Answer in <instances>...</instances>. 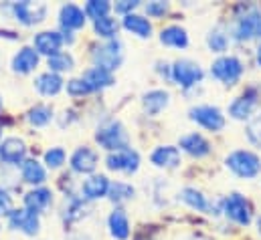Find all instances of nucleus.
Instances as JSON below:
<instances>
[{
  "label": "nucleus",
  "mask_w": 261,
  "mask_h": 240,
  "mask_svg": "<svg viewBox=\"0 0 261 240\" xmlns=\"http://www.w3.org/2000/svg\"><path fill=\"white\" fill-rule=\"evenodd\" d=\"M225 166L239 178H255L261 174L259 156H255L253 152H245V149H237L229 154L225 160Z\"/></svg>",
  "instance_id": "f257e3e1"
},
{
  "label": "nucleus",
  "mask_w": 261,
  "mask_h": 240,
  "mask_svg": "<svg viewBox=\"0 0 261 240\" xmlns=\"http://www.w3.org/2000/svg\"><path fill=\"white\" fill-rule=\"evenodd\" d=\"M95 139L106 149L120 152V149H126L128 147V135H126V131H124V127H122L120 121H110V123L101 125L97 129V133H95Z\"/></svg>",
  "instance_id": "f03ea898"
},
{
  "label": "nucleus",
  "mask_w": 261,
  "mask_h": 240,
  "mask_svg": "<svg viewBox=\"0 0 261 240\" xmlns=\"http://www.w3.org/2000/svg\"><path fill=\"white\" fill-rule=\"evenodd\" d=\"M235 37L239 41H253L261 39V10L251 6L241 14L235 22Z\"/></svg>",
  "instance_id": "7ed1b4c3"
},
{
  "label": "nucleus",
  "mask_w": 261,
  "mask_h": 240,
  "mask_svg": "<svg viewBox=\"0 0 261 240\" xmlns=\"http://www.w3.org/2000/svg\"><path fill=\"white\" fill-rule=\"evenodd\" d=\"M211 73L223 85H235L243 75V63L237 57H221L213 63Z\"/></svg>",
  "instance_id": "20e7f679"
},
{
  "label": "nucleus",
  "mask_w": 261,
  "mask_h": 240,
  "mask_svg": "<svg viewBox=\"0 0 261 240\" xmlns=\"http://www.w3.org/2000/svg\"><path fill=\"white\" fill-rule=\"evenodd\" d=\"M93 61H95V67H101L106 71L118 69L122 65V61H124L122 43L120 41H110V43L97 47L95 53H93Z\"/></svg>",
  "instance_id": "39448f33"
},
{
  "label": "nucleus",
  "mask_w": 261,
  "mask_h": 240,
  "mask_svg": "<svg viewBox=\"0 0 261 240\" xmlns=\"http://www.w3.org/2000/svg\"><path fill=\"white\" fill-rule=\"evenodd\" d=\"M191 119L196 121L200 127L208 131H221L225 127V115L221 113L219 107L213 105H198L191 109Z\"/></svg>",
  "instance_id": "423d86ee"
},
{
  "label": "nucleus",
  "mask_w": 261,
  "mask_h": 240,
  "mask_svg": "<svg viewBox=\"0 0 261 240\" xmlns=\"http://www.w3.org/2000/svg\"><path fill=\"white\" fill-rule=\"evenodd\" d=\"M172 79L180 87H193L202 81V69L189 59H180L172 65Z\"/></svg>",
  "instance_id": "0eeeda50"
},
{
  "label": "nucleus",
  "mask_w": 261,
  "mask_h": 240,
  "mask_svg": "<svg viewBox=\"0 0 261 240\" xmlns=\"http://www.w3.org/2000/svg\"><path fill=\"white\" fill-rule=\"evenodd\" d=\"M12 14L20 24H39L47 16V6L41 2H16L12 4Z\"/></svg>",
  "instance_id": "6e6552de"
},
{
  "label": "nucleus",
  "mask_w": 261,
  "mask_h": 240,
  "mask_svg": "<svg viewBox=\"0 0 261 240\" xmlns=\"http://www.w3.org/2000/svg\"><path fill=\"white\" fill-rule=\"evenodd\" d=\"M223 212L227 218H231L237 224H249L251 222V208L249 202L241 194H229L223 204Z\"/></svg>",
  "instance_id": "1a4fd4ad"
},
{
  "label": "nucleus",
  "mask_w": 261,
  "mask_h": 240,
  "mask_svg": "<svg viewBox=\"0 0 261 240\" xmlns=\"http://www.w3.org/2000/svg\"><path fill=\"white\" fill-rule=\"evenodd\" d=\"M8 222L14 230H20L24 232L27 236H35L39 234V228H41V222H39V216L35 212H31L29 208H18V210H12L8 214Z\"/></svg>",
  "instance_id": "9d476101"
},
{
  "label": "nucleus",
  "mask_w": 261,
  "mask_h": 240,
  "mask_svg": "<svg viewBox=\"0 0 261 240\" xmlns=\"http://www.w3.org/2000/svg\"><path fill=\"white\" fill-rule=\"evenodd\" d=\"M140 166V156L132 147L120 149L108 158V168L114 172H124V174H134Z\"/></svg>",
  "instance_id": "9b49d317"
},
{
  "label": "nucleus",
  "mask_w": 261,
  "mask_h": 240,
  "mask_svg": "<svg viewBox=\"0 0 261 240\" xmlns=\"http://www.w3.org/2000/svg\"><path fill=\"white\" fill-rule=\"evenodd\" d=\"M255 107H257V91L255 89H249V91H245L241 97H237L229 105V115L233 119L245 121L253 115Z\"/></svg>",
  "instance_id": "f8f14e48"
},
{
  "label": "nucleus",
  "mask_w": 261,
  "mask_h": 240,
  "mask_svg": "<svg viewBox=\"0 0 261 240\" xmlns=\"http://www.w3.org/2000/svg\"><path fill=\"white\" fill-rule=\"evenodd\" d=\"M27 156V145L18 137H6L0 143V160L4 164H18Z\"/></svg>",
  "instance_id": "ddd939ff"
},
{
  "label": "nucleus",
  "mask_w": 261,
  "mask_h": 240,
  "mask_svg": "<svg viewBox=\"0 0 261 240\" xmlns=\"http://www.w3.org/2000/svg\"><path fill=\"white\" fill-rule=\"evenodd\" d=\"M71 168L77 174H91L97 168V154L89 147H79L71 156Z\"/></svg>",
  "instance_id": "4468645a"
},
{
  "label": "nucleus",
  "mask_w": 261,
  "mask_h": 240,
  "mask_svg": "<svg viewBox=\"0 0 261 240\" xmlns=\"http://www.w3.org/2000/svg\"><path fill=\"white\" fill-rule=\"evenodd\" d=\"M150 160L158 168H176L180 164V152L174 145H160L152 152Z\"/></svg>",
  "instance_id": "2eb2a0df"
},
{
  "label": "nucleus",
  "mask_w": 261,
  "mask_h": 240,
  "mask_svg": "<svg viewBox=\"0 0 261 240\" xmlns=\"http://www.w3.org/2000/svg\"><path fill=\"white\" fill-rule=\"evenodd\" d=\"M63 43V37L59 33H51V31H45V33H39L35 37V49L37 53H43V55H57L59 53V47Z\"/></svg>",
  "instance_id": "dca6fc26"
},
{
  "label": "nucleus",
  "mask_w": 261,
  "mask_h": 240,
  "mask_svg": "<svg viewBox=\"0 0 261 240\" xmlns=\"http://www.w3.org/2000/svg\"><path fill=\"white\" fill-rule=\"evenodd\" d=\"M81 79L87 83V87H89L91 91L106 89V87H110V85L114 83L112 71H106V69H101V67H91V69H87Z\"/></svg>",
  "instance_id": "f3484780"
},
{
  "label": "nucleus",
  "mask_w": 261,
  "mask_h": 240,
  "mask_svg": "<svg viewBox=\"0 0 261 240\" xmlns=\"http://www.w3.org/2000/svg\"><path fill=\"white\" fill-rule=\"evenodd\" d=\"M37 65H39V53L33 51V49H29V47L20 49L12 57V71L14 73H20V75H27V73L35 71Z\"/></svg>",
  "instance_id": "a211bd4d"
},
{
  "label": "nucleus",
  "mask_w": 261,
  "mask_h": 240,
  "mask_svg": "<svg viewBox=\"0 0 261 240\" xmlns=\"http://www.w3.org/2000/svg\"><path fill=\"white\" fill-rule=\"evenodd\" d=\"M187 154L195 156V158H202L211 152V145L208 141L200 135V133H189V135H182L180 137V143H178Z\"/></svg>",
  "instance_id": "6ab92c4d"
},
{
  "label": "nucleus",
  "mask_w": 261,
  "mask_h": 240,
  "mask_svg": "<svg viewBox=\"0 0 261 240\" xmlns=\"http://www.w3.org/2000/svg\"><path fill=\"white\" fill-rule=\"evenodd\" d=\"M35 87H37V91L41 95L51 97V95H57L63 89V79L57 73H51L49 71V73H43V75H39L35 79Z\"/></svg>",
  "instance_id": "aec40b11"
},
{
  "label": "nucleus",
  "mask_w": 261,
  "mask_h": 240,
  "mask_svg": "<svg viewBox=\"0 0 261 240\" xmlns=\"http://www.w3.org/2000/svg\"><path fill=\"white\" fill-rule=\"evenodd\" d=\"M51 202H53V194H51V190H47V188H37V190L29 192V194L24 196L27 208H29L31 212H35V214H39V212H43L45 208H49Z\"/></svg>",
  "instance_id": "412c9836"
},
{
  "label": "nucleus",
  "mask_w": 261,
  "mask_h": 240,
  "mask_svg": "<svg viewBox=\"0 0 261 240\" xmlns=\"http://www.w3.org/2000/svg\"><path fill=\"white\" fill-rule=\"evenodd\" d=\"M160 41L162 45L166 47H174V49H187L189 47V35L182 26H166L162 33H160Z\"/></svg>",
  "instance_id": "4be33fe9"
},
{
  "label": "nucleus",
  "mask_w": 261,
  "mask_h": 240,
  "mask_svg": "<svg viewBox=\"0 0 261 240\" xmlns=\"http://www.w3.org/2000/svg\"><path fill=\"white\" fill-rule=\"evenodd\" d=\"M142 101H144V109H146L150 115H158L164 107H168L170 95H168L166 91H162V89H154V91H148Z\"/></svg>",
  "instance_id": "5701e85b"
},
{
  "label": "nucleus",
  "mask_w": 261,
  "mask_h": 240,
  "mask_svg": "<svg viewBox=\"0 0 261 240\" xmlns=\"http://www.w3.org/2000/svg\"><path fill=\"white\" fill-rule=\"evenodd\" d=\"M108 226H110V232L116 240H126L130 236V222H128V216L124 210H114L110 214Z\"/></svg>",
  "instance_id": "b1692460"
},
{
  "label": "nucleus",
  "mask_w": 261,
  "mask_h": 240,
  "mask_svg": "<svg viewBox=\"0 0 261 240\" xmlns=\"http://www.w3.org/2000/svg\"><path fill=\"white\" fill-rule=\"evenodd\" d=\"M59 20H61V24L65 26L67 31L81 28L85 24V12L75 4H65L61 8V12H59Z\"/></svg>",
  "instance_id": "393cba45"
},
{
  "label": "nucleus",
  "mask_w": 261,
  "mask_h": 240,
  "mask_svg": "<svg viewBox=\"0 0 261 240\" xmlns=\"http://www.w3.org/2000/svg\"><path fill=\"white\" fill-rule=\"evenodd\" d=\"M180 200L187 204V206H191L193 210H198V212H208V210H213V204L206 200V196H202V192H198L195 188H185V190H180ZM211 214V212H208Z\"/></svg>",
  "instance_id": "a878e982"
},
{
  "label": "nucleus",
  "mask_w": 261,
  "mask_h": 240,
  "mask_svg": "<svg viewBox=\"0 0 261 240\" xmlns=\"http://www.w3.org/2000/svg\"><path fill=\"white\" fill-rule=\"evenodd\" d=\"M108 192H110V182H108L106 176H91V178H87L83 182V194L89 200L103 198Z\"/></svg>",
  "instance_id": "bb28decb"
},
{
  "label": "nucleus",
  "mask_w": 261,
  "mask_h": 240,
  "mask_svg": "<svg viewBox=\"0 0 261 240\" xmlns=\"http://www.w3.org/2000/svg\"><path fill=\"white\" fill-rule=\"evenodd\" d=\"M124 26L134 33L136 37H140V39H150V35H152V24H150V20L148 18H144V16H140V14H128L126 18H124Z\"/></svg>",
  "instance_id": "cd10ccee"
},
{
  "label": "nucleus",
  "mask_w": 261,
  "mask_h": 240,
  "mask_svg": "<svg viewBox=\"0 0 261 240\" xmlns=\"http://www.w3.org/2000/svg\"><path fill=\"white\" fill-rule=\"evenodd\" d=\"M47 178L45 168L37 160H27L22 162V180L29 184H43Z\"/></svg>",
  "instance_id": "c85d7f7f"
},
{
  "label": "nucleus",
  "mask_w": 261,
  "mask_h": 240,
  "mask_svg": "<svg viewBox=\"0 0 261 240\" xmlns=\"http://www.w3.org/2000/svg\"><path fill=\"white\" fill-rule=\"evenodd\" d=\"M206 45H208V49H211L213 53H223V51H227V47H229V35H227L221 26H217V28H213V31L208 33Z\"/></svg>",
  "instance_id": "c756f323"
},
{
  "label": "nucleus",
  "mask_w": 261,
  "mask_h": 240,
  "mask_svg": "<svg viewBox=\"0 0 261 240\" xmlns=\"http://www.w3.org/2000/svg\"><path fill=\"white\" fill-rule=\"evenodd\" d=\"M49 67H51V73H65V71H71L73 69V57L69 53H57L53 57H49Z\"/></svg>",
  "instance_id": "7c9ffc66"
},
{
  "label": "nucleus",
  "mask_w": 261,
  "mask_h": 240,
  "mask_svg": "<svg viewBox=\"0 0 261 240\" xmlns=\"http://www.w3.org/2000/svg\"><path fill=\"white\" fill-rule=\"evenodd\" d=\"M134 196V188L130 184H124V182H116V184H110V198L114 202H126Z\"/></svg>",
  "instance_id": "2f4dec72"
},
{
  "label": "nucleus",
  "mask_w": 261,
  "mask_h": 240,
  "mask_svg": "<svg viewBox=\"0 0 261 240\" xmlns=\"http://www.w3.org/2000/svg\"><path fill=\"white\" fill-rule=\"evenodd\" d=\"M51 119H53V111H51V107H47V105H37V107L31 109V113H29V121H31L35 127H43V125H47Z\"/></svg>",
  "instance_id": "473e14b6"
},
{
  "label": "nucleus",
  "mask_w": 261,
  "mask_h": 240,
  "mask_svg": "<svg viewBox=\"0 0 261 240\" xmlns=\"http://www.w3.org/2000/svg\"><path fill=\"white\" fill-rule=\"evenodd\" d=\"M110 8H112V6H110V2H106V0H91V2H87V6H85V14L91 16V18H95V20H99V18L108 16Z\"/></svg>",
  "instance_id": "72a5a7b5"
},
{
  "label": "nucleus",
  "mask_w": 261,
  "mask_h": 240,
  "mask_svg": "<svg viewBox=\"0 0 261 240\" xmlns=\"http://www.w3.org/2000/svg\"><path fill=\"white\" fill-rule=\"evenodd\" d=\"M95 33L103 39H112L116 33H118V22L110 16H103L99 20H95Z\"/></svg>",
  "instance_id": "f704fd0d"
},
{
  "label": "nucleus",
  "mask_w": 261,
  "mask_h": 240,
  "mask_svg": "<svg viewBox=\"0 0 261 240\" xmlns=\"http://www.w3.org/2000/svg\"><path fill=\"white\" fill-rule=\"evenodd\" d=\"M45 164L49 166V168H61L63 164H65V152L61 149V147H53V149H49L47 154H45Z\"/></svg>",
  "instance_id": "c9c22d12"
},
{
  "label": "nucleus",
  "mask_w": 261,
  "mask_h": 240,
  "mask_svg": "<svg viewBox=\"0 0 261 240\" xmlns=\"http://www.w3.org/2000/svg\"><path fill=\"white\" fill-rule=\"evenodd\" d=\"M247 137H249V141L253 145L261 147V115H257L255 119L249 121V125H247Z\"/></svg>",
  "instance_id": "e433bc0d"
},
{
  "label": "nucleus",
  "mask_w": 261,
  "mask_h": 240,
  "mask_svg": "<svg viewBox=\"0 0 261 240\" xmlns=\"http://www.w3.org/2000/svg\"><path fill=\"white\" fill-rule=\"evenodd\" d=\"M67 91H69V95L77 97V95H85V93H89L91 89L87 87V83H85L83 79H71V81L67 83Z\"/></svg>",
  "instance_id": "4c0bfd02"
},
{
  "label": "nucleus",
  "mask_w": 261,
  "mask_h": 240,
  "mask_svg": "<svg viewBox=\"0 0 261 240\" xmlns=\"http://www.w3.org/2000/svg\"><path fill=\"white\" fill-rule=\"evenodd\" d=\"M166 10H168V4H166V2H150V4L146 6V12H148L150 16H162Z\"/></svg>",
  "instance_id": "58836bf2"
},
{
  "label": "nucleus",
  "mask_w": 261,
  "mask_h": 240,
  "mask_svg": "<svg viewBox=\"0 0 261 240\" xmlns=\"http://www.w3.org/2000/svg\"><path fill=\"white\" fill-rule=\"evenodd\" d=\"M12 200L8 196V192L4 188H0V214H10L12 210Z\"/></svg>",
  "instance_id": "ea45409f"
},
{
  "label": "nucleus",
  "mask_w": 261,
  "mask_h": 240,
  "mask_svg": "<svg viewBox=\"0 0 261 240\" xmlns=\"http://www.w3.org/2000/svg\"><path fill=\"white\" fill-rule=\"evenodd\" d=\"M136 6H138V2H128V0H126V2L116 4V12H122V14H126V16H128V14H132L130 10H134Z\"/></svg>",
  "instance_id": "a19ab883"
},
{
  "label": "nucleus",
  "mask_w": 261,
  "mask_h": 240,
  "mask_svg": "<svg viewBox=\"0 0 261 240\" xmlns=\"http://www.w3.org/2000/svg\"><path fill=\"white\" fill-rule=\"evenodd\" d=\"M178 240H208V238H204V236H200V234H187V236H182V238H178Z\"/></svg>",
  "instance_id": "79ce46f5"
},
{
  "label": "nucleus",
  "mask_w": 261,
  "mask_h": 240,
  "mask_svg": "<svg viewBox=\"0 0 261 240\" xmlns=\"http://www.w3.org/2000/svg\"><path fill=\"white\" fill-rule=\"evenodd\" d=\"M257 63H259V67H261V47L257 49Z\"/></svg>",
  "instance_id": "37998d69"
},
{
  "label": "nucleus",
  "mask_w": 261,
  "mask_h": 240,
  "mask_svg": "<svg viewBox=\"0 0 261 240\" xmlns=\"http://www.w3.org/2000/svg\"><path fill=\"white\" fill-rule=\"evenodd\" d=\"M257 228H259V234H261V218L257 220Z\"/></svg>",
  "instance_id": "c03bdc74"
},
{
  "label": "nucleus",
  "mask_w": 261,
  "mask_h": 240,
  "mask_svg": "<svg viewBox=\"0 0 261 240\" xmlns=\"http://www.w3.org/2000/svg\"><path fill=\"white\" fill-rule=\"evenodd\" d=\"M0 111H2V97H0Z\"/></svg>",
  "instance_id": "a18cd8bd"
}]
</instances>
